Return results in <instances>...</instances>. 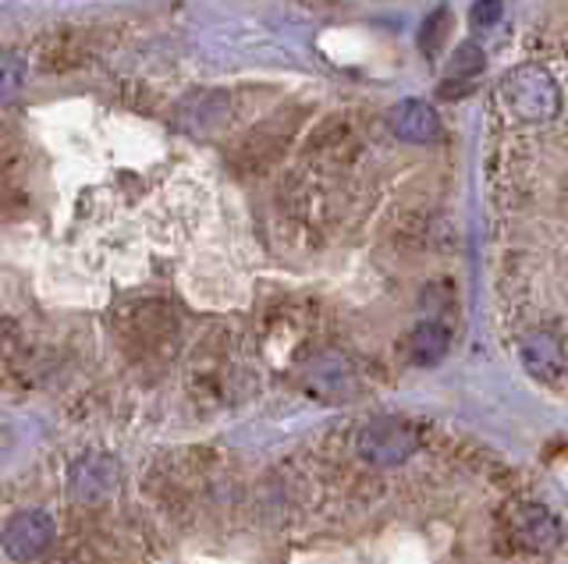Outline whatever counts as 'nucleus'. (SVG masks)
<instances>
[{"label":"nucleus","instance_id":"obj_1","mask_svg":"<svg viewBox=\"0 0 568 564\" xmlns=\"http://www.w3.org/2000/svg\"><path fill=\"white\" fill-rule=\"evenodd\" d=\"M501 100L519 121L540 125V121H550L561 111V85L544 64H519L505 72Z\"/></svg>","mask_w":568,"mask_h":564},{"label":"nucleus","instance_id":"obj_2","mask_svg":"<svg viewBox=\"0 0 568 564\" xmlns=\"http://www.w3.org/2000/svg\"><path fill=\"white\" fill-rule=\"evenodd\" d=\"M355 451L369 465L395 469L419 451V430L408 419H395V416L369 419L359 430V437H355Z\"/></svg>","mask_w":568,"mask_h":564},{"label":"nucleus","instance_id":"obj_3","mask_svg":"<svg viewBox=\"0 0 568 564\" xmlns=\"http://www.w3.org/2000/svg\"><path fill=\"white\" fill-rule=\"evenodd\" d=\"M519 362L532 380L547 387H558L568 377V351L558 334L544 327L526 330L519 338Z\"/></svg>","mask_w":568,"mask_h":564},{"label":"nucleus","instance_id":"obj_4","mask_svg":"<svg viewBox=\"0 0 568 564\" xmlns=\"http://www.w3.org/2000/svg\"><path fill=\"white\" fill-rule=\"evenodd\" d=\"M0 543L14 561H32L40 557L47 546L53 543V519L47 511H18L8 519Z\"/></svg>","mask_w":568,"mask_h":564},{"label":"nucleus","instance_id":"obj_5","mask_svg":"<svg viewBox=\"0 0 568 564\" xmlns=\"http://www.w3.org/2000/svg\"><path fill=\"white\" fill-rule=\"evenodd\" d=\"M118 483V465L106 454H85L71 465V498L75 501H100Z\"/></svg>","mask_w":568,"mask_h":564},{"label":"nucleus","instance_id":"obj_6","mask_svg":"<svg viewBox=\"0 0 568 564\" xmlns=\"http://www.w3.org/2000/svg\"><path fill=\"white\" fill-rule=\"evenodd\" d=\"M390 129L405 143H434L440 135V117L430 103L423 100H402L395 111H390Z\"/></svg>","mask_w":568,"mask_h":564},{"label":"nucleus","instance_id":"obj_7","mask_svg":"<svg viewBox=\"0 0 568 564\" xmlns=\"http://www.w3.org/2000/svg\"><path fill=\"white\" fill-rule=\"evenodd\" d=\"M448 345H452V334L440 324H419L413 334H408V356H413V362H419V366H437L444 356H448Z\"/></svg>","mask_w":568,"mask_h":564},{"label":"nucleus","instance_id":"obj_8","mask_svg":"<svg viewBox=\"0 0 568 564\" xmlns=\"http://www.w3.org/2000/svg\"><path fill=\"white\" fill-rule=\"evenodd\" d=\"M348 366L342 356H320L313 366H310V383H313V391L316 394H324V398H337V394H345V387H348Z\"/></svg>","mask_w":568,"mask_h":564},{"label":"nucleus","instance_id":"obj_9","mask_svg":"<svg viewBox=\"0 0 568 564\" xmlns=\"http://www.w3.org/2000/svg\"><path fill=\"white\" fill-rule=\"evenodd\" d=\"M484 68H487L484 50H479L476 43H462L455 54H452V61H448V79L473 85L476 75H484Z\"/></svg>","mask_w":568,"mask_h":564},{"label":"nucleus","instance_id":"obj_10","mask_svg":"<svg viewBox=\"0 0 568 564\" xmlns=\"http://www.w3.org/2000/svg\"><path fill=\"white\" fill-rule=\"evenodd\" d=\"M26 85V61L14 50L0 54V100H14Z\"/></svg>","mask_w":568,"mask_h":564},{"label":"nucleus","instance_id":"obj_11","mask_svg":"<svg viewBox=\"0 0 568 564\" xmlns=\"http://www.w3.org/2000/svg\"><path fill=\"white\" fill-rule=\"evenodd\" d=\"M448 32H452V14H448V8H440V11H434L430 19L423 22V29H419V47L426 50V54H437L440 43L448 40Z\"/></svg>","mask_w":568,"mask_h":564},{"label":"nucleus","instance_id":"obj_12","mask_svg":"<svg viewBox=\"0 0 568 564\" xmlns=\"http://www.w3.org/2000/svg\"><path fill=\"white\" fill-rule=\"evenodd\" d=\"M501 11H505L501 0H476L469 11V22H473V29H490L497 19H501Z\"/></svg>","mask_w":568,"mask_h":564}]
</instances>
